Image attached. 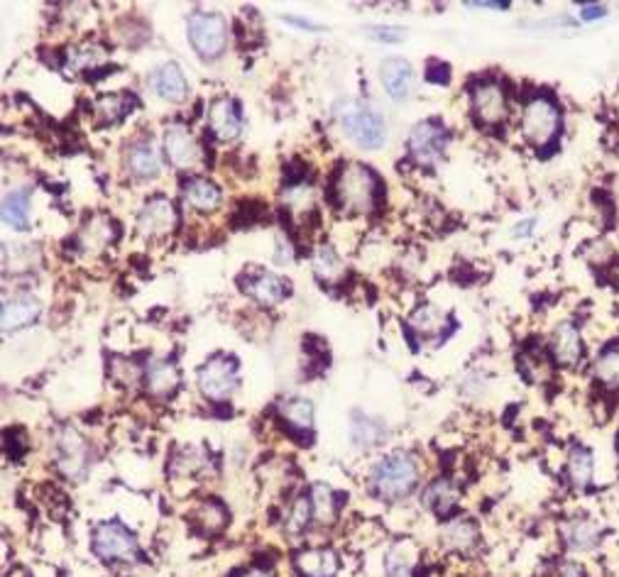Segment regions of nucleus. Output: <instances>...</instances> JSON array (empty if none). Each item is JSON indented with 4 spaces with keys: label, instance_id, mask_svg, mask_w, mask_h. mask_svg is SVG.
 Masks as SVG:
<instances>
[{
    "label": "nucleus",
    "instance_id": "f257e3e1",
    "mask_svg": "<svg viewBox=\"0 0 619 577\" xmlns=\"http://www.w3.org/2000/svg\"><path fill=\"white\" fill-rule=\"evenodd\" d=\"M333 113H336V120L343 127V133L358 147H362V150L375 152V150H379L382 144L387 142V126H385V120L372 108L365 106L362 101H355V98L338 101L336 108H333Z\"/></svg>",
    "mask_w": 619,
    "mask_h": 577
},
{
    "label": "nucleus",
    "instance_id": "f03ea898",
    "mask_svg": "<svg viewBox=\"0 0 619 577\" xmlns=\"http://www.w3.org/2000/svg\"><path fill=\"white\" fill-rule=\"evenodd\" d=\"M333 191L343 211L370 213L378 203L379 179L365 164H346L333 183Z\"/></svg>",
    "mask_w": 619,
    "mask_h": 577
},
{
    "label": "nucleus",
    "instance_id": "7ed1b4c3",
    "mask_svg": "<svg viewBox=\"0 0 619 577\" xmlns=\"http://www.w3.org/2000/svg\"><path fill=\"white\" fill-rule=\"evenodd\" d=\"M419 482V465L409 452H392L372 470V487L382 500H404Z\"/></svg>",
    "mask_w": 619,
    "mask_h": 577
},
{
    "label": "nucleus",
    "instance_id": "20e7f679",
    "mask_svg": "<svg viewBox=\"0 0 619 577\" xmlns=\"http://www.w3.org/2000/svg\"><path fill=\"white\" fill-rule=\"evenodd\" d=\"M558 126H561V113H558V106L553 103L551 98L536 96L524 106L522 135L533 147L551 144L553 137L558 135Z\"/></svg>",
    "mask_w": 619,
    "mask_h": 577
},
{
    "label": "nucleus",
    "instance_id": "39448f33",
    "mask_svg": "<svg viewBox=\"0 0 619 577\" xmlns=\"http://www.w3.org/2000/svg\"><path fill=\"white\" fill-rule=\"evenodd\" d=\"M94 553L106 563H133L137 558V540L120 524H101L94 529Z\"/></svg>",
    "mask_w": 619,
    "mask_h": 577
},
{
    "label": "nucleus",
    "instance_id": "423d86ee",
    "mask_svg": "<svg viewBox=\"0 0 619 577\" xmlns=\"http://www.w3.org/2000/svg\"><path fill=\"white\" fill-rule=\"evenodd\" d=\"M189 39L204 59H216L225 49L228 29L218 12H194L189 22Z\"/></svg>",
    "mask_w": 619,
    "mask_h": 577
},
{
    "label": "nucleus",
    "instance_id": "0eeeda50",
    "mask_svg": "<svg viewBox=\"0 0 619 577\" xmlns=\"http://www.w3.org/2000/svg\"><path fill=\"white\" fill-rule=\"evenodd\" d=\"M235 385H238L235 365L228 357H213L199 370V386H201L206 399L223 402V399H228L232 394Z\"/></svg>",
    "mask_w": 619,
    "mask_h": 577
},
{
    "label": "nucleus",
    "instance_id": "6e6552de",
    "mask_svg": "<svg viewBox=\"0 0 619 577\" xmlns=\"http://www.w3.org/2000/svg\"><path fill=\"white\" fill-rule=\"evenodd\" d=\"M473 113L485 127H497L507 116V98L497 81H480L473 86Z\"/></svg>",
    "mask_w": 619,
    "mask_h": 577
},
{
    "label": "nucleus",
    "instance_id": "1a4fd4ad",
    "mask_svg": "<svg viewBox=\"0 0 619 577\" xmlns=\"http://www.w3.org/2000/svg\"><path fill=\"white\" fill-rule=\"evenodd\" d=\"M57 462L59 470L69 480H81L88 467V445L77 428H64L57 438Z\"/></svg>",
    "mask_w": 619,
    "mask_h": 577
},
{
    "label": "nucleus",
    "instance_id": "9d476101",
    "mask_svg": "<svg viewBox=\"0 0 619 577\" xmlns=\"http://www.w3.org/2000/svg\"><path fill=\"white\" fill-rule=\"evenodd\" d=\"M445 140H448V135H445L444 126H438L434 120H426V123H419L411 130V135H409V152H411V157L421 167L424 164L428 167V164H436L444 157Z\"/></svg>",
    "mask_w": 619,
    "mask_h": 577
},
{
    "label": "nucleus",
    "instance_id": "9b49d317",
    "mask_svg": "<svg viewBox=\"0 0 619 577\" xmlns=\"http://www.w3.org/2000/svg\"><path fill=\"white\" fill-rule=\"evenodd\" d=\"M176 225V211L169 199L157 196L143 206L140 218H137V228L145 238H162L167 232L175 231Z\"/></svg>",
    "mask_w": 619,
    "mask_h": 577
},
{
    "label": "nucleus",
    "instance_id": "f8f14e48",
    "mask_svg": "<svg viewBox=\"0 0 619 577\" xmlns=\"http://www.w3.org/2000/svg\"><path fill=\"white\" fill-rule=\"evenodd\" d=\"M165 152L179 169H191L201 162V150L186 126H169L165 133Z\"/></svg>",
    "mask_w": 619,
    "mask_h": 577
},
{
    "label": "nucleus",
    "instance_id": "ddd939ff",
    "mask_svg": "<svg viewBox=\"0 0 619 577\" xmlns=\"http://www.w3.org/2000/svg\"><path fill=\"white\" fill-rule=\"evenodd\" d=\"M379 78H382V86L389 93V98L395 101H404L411 93V86H414V71H411V64L404 61V59H385L382 67H379Z\"/></svg>",
    "mask_w": 619,
    "mask_h": 577
},
{
    "label": "nucleus",
    "instance_id": "4468645a",
    "mask_svg": "<svg viewBox=\"0 0 619 577\" xmlns=\"http://www.w3.org/2000/svg\"><path fill=\"white\" fill-rule=\"evenodd\" d=\"M150 86L157 96L165 98L169 103H182L186 98V78L182 74V69L176 64H165V67L155 69L150 74Z\"/></svg>",
    "mask_w": 619,
    "mask_h": 577
},
{
    "label": "nucleus",
    "instance_id": "2eb2a0df",
    "mask_svg": "<svg viewBox=\"0 0 619 577\" xmlns=\"http://www.w3.org/2000/svg\"><path fill=\"white\" fill-rule=\"evenodd\" d=\"M245 291H248L257 304H262V306H274V304H280L281 298L289 294V284L284 280H280L277 274L257 272V274H250V277H248Z\"/></svg>",
    "mask_w": 619,
    "mask_h": 577
},
{
    "label": "nucleus",
    "instance_id": "dca6fc26",
    "mask_svg": "<svg viewBox=\"0 0 619 577\" xmlns=\"http://www.w3.org/2000/svg\"><path fill=\"white\" fill-rule=\"evenodd\" d=\"M551 350L558 365L563 367L578 365L582 357V340H581V333H578V328L573 326V323H561V326L556 328V333H553Z\"/></svg>",
    "mask_w": 619,
    "mask_h": 577
},
{
    "label": "nucleus",
    "instance_id": "f3484780",
    "mask_svg": "<svg viewBox=\"0 0 619 577\" xmlns=\"http://www.w3.org/2000/svg\"><path fill=\"white\" fill-rule=\"evenodd\" d=\"M208 127L213 130V135L218 140H225V142L240 135V116H238V110L228 98L213 103L211 110H208Z\"/></svg>",
    "mask_w": 619,
    "mask_h": 577
},
{
    "label": "nucleus",
    "instance_id": "a211bd4d",
    "mask_svg": "<svg viewBox=\"0 0 619 577\" xmlns=\"http://www.w3.org/2000/svg\"><path fill=\"white\" fill-rule=\"evenodd\" d=\"M42 313L37 298L32 297H15L12 301L3 304V330H20V328L29 326L32 321H37Z\"/></svg>",
    "mask_w": 619,
    "mask_h": 577
},
{
    "label": "nucleus",
    "instance_id": "6ab92c4d",
    "mask_svg": "<svg viewBox=\"0 0 619 577\" xmlns=\"http://www.w3.org/2000/svg\"><path fill=\"white\" fill-rule=\"evenodd\" d=\"M297 568L304 577H333L338 573V556L329 549L301 550L297 556Z\"/></svg>",
    "mask_w": 619,
    "mask_h": 577
},
{
    "label": "nucleus",
    "instance_id": "aec40b11",
    "mask_svg": "<svg viewBox=\"0 0 619 577\" xmlns=\"http://www.w3.org/2000/svg\"><path fill=\"white\" fill-rule=\"evenodd\" d=\"M182 193H184L186 206H191L196 211H213L218 203H221V191L218 186L211 183L208 179H201V176H191L182 183Z\"/></svg>",
    "mask_w": 619,
    "mask_h": 577
},
{
    "label": "nucleus",
    "instance_id": "412c9836",
    "mask_svg": "<svg viewBox=\"0 0 619 577\" xmlns=\"http://www.w3.org/2000/svg\"><path fill=\"white\" fill-rule=\"evenodd\" d=\"M477 526L470 519H455L448 521L441 529V543L448 550H470L477 546Z\"/></svg>",
    "mask_w": 619,
    "mask_h": 577
},
{
    "label": "nucleus",
    "instance_id": "4be33fe9",
    "mask_svg": "<svg viewBox=\"0 0 619 577\" xmlns=\"http://www.w3.org/2000/svg\"><path fill=\"white\" fill-rule=\"evenodd\" d=\"M458 497H460V492H458V487H455L453 482L436 480L426 487L421 501H424L428 509L436 511L438 516H448V514L455 509Z\"/></svg>",
    "mask_w": 619,
    "mask_h": 577
},
{
    "label": "nucleus",
    "instance_id": "5701e85b",
    "mask_svg": "<svg viewBox=\"0 0 619 577\" xmlns=\"http://www.w3.org/2000/svg\"><path fill=\"white\" fill-rule=\"evenodd\" d=\"M563 539L575 550H590L600 543V526L592 519H575L563 526Z\"/></svg>",
    "mask_w": 619,
    "mask_h": 577
},
{
    "label": "nucleus",
    "instance_id": "b1692460",
    "mask_svg": "<svg viewBox=\"0 0 619 577\" xmlns=\"http://www.w3.org/2000/svg\"><path fill=\"white\" fill-rule=\"evenodd\" d=\"M145 379L147 389H150L152 394L169 396L176 389V385H179V372H176V367L172 365V362L159 360V362H152V365L147 367Z\"/></svg>",
    "mask_w": 619,
    "mask_h": 577
},
{
    "label": "nucleus",
    "instance_id": "393cba45",
    "mask_svg": "<svg viewBox=\"0 0 619 577\" xmlns=\"http://www.w3.org/2000/svg\"><path fill=\"white\" fill-rule=\"evenodd\" d=\"M3 221L12 225L15 231H28L29 228V193L25 189H18L5 196L3 201Z\"/></svg>",
    "mask_w": 619,
    "mask_h": 577
},
{
    "label": "nucleus",
    "instance_id": "a878e982",
    "mask_svg": "<svg viewBox=\"0 0 619 577\" xmlns=\"http://www.w3.org/2000/svg\"><path fill=\"white\" fill-rule=\"evenodd\" d=\"M127 164L140 179H152L159 174V154L150 142H137L127 154Z\"/></svg>",
    "mask_w": 619,
    "mask_h": 577
},
{
    "label": "nucleus",
    "instance_id": "bb28decb",
    "mask_svg": "<svg viewBox=\"0 0 619 577\" xmlns=\"http://www.w3.org/2000/svg\"><path fill=\"white\" fill-rule=\"evenodd\" d=\"M568 480H571L573 487H588L592 480V470H595V460H592V452L588 448H581L575 445L571 452H568Z\"/></svg>",
    "mask_w": 619,
    "mask_h": 577
},
{
    "label": "nucleus",
    "instance_id": "cd10ccee",
    "mask_svg": "<svg viewBox=\"0 0 619 577\" xmlns=\"http://www.w3.org/2000/svg\"><path fill=\"white\" fill-rule=\"evenodd\" d=\"M595 377L600 379V385L617 389L619 386V343H612L602 350L595 360Z\"/></svg>",
    "mask_w": 619,
    "mask_h": 577
},
{
    "label": "nucleus",
    "instance_id": "c85d7f7f",
    "mask_svg": "<svg viewBox=\"0 0 619 577\" xmlns=\"http://www.w3.org/2000/svg\"><path fill=\"white\" fill-rule=\"evenodd\" d=\"M311 514L319 524H333L336 521V501H333V492L326 484H314L311 487Z\"/></svg>",
    "mask_w": 619,
    "mask_h": 577
},
{
    "label": "nucleus",
    "instance_id": "c756f323",
    "mask_svg": "<svg viewBox=\"0 0 619 577\" xmlns=\"http://www.w3.org/2000/svg\"><path fill=\"white\" fill-rule=\"evenodd\" d=\"M281 416L287 419V424H291L294 428H301V431H309L314 426V406L306 399H287L280 404Z\"/></svg>",
    "mask_w": 619,
    "mask_h": 577
},
{
    "label": "nucleus",
    "instance_id": "7c9ffc66",
    "mask_svg": "<svg viewBox=\"0 0 619 577\" xmlns=\"http://www.w3.org/2000/svg\"><path fill=\"white\" fill-rule=\"evenodd\" d=\"M314 272L321 281H336L343 274V264L336 257V252L330 250L329 245H323L314 252Z\"/></svg>",
    "mask_w": 619,
    "mask_h": 577
},
{
    "label": "nucleus",
    "instance_id": "2f4dec72",
    "mask_svg": "<svg viewBox=\"0 0 619 577\" xmlns=\"http://www.w3.org/2000/svg\"><path fill=\"white\" fill-rule=\"evenodd\" d=\"M130 106H133V98L120 96V93H113V96H103L96 103L98 123H103V126H108V123H116V120H120V118L126 116L127 108Z\"/></svg>",
    "mask_w": 619,
    "mask_h": 577
},
{
    "label": "nucleus",
    "instance_id": "473e14b6",
    "mask_svg": "<svg viewBox=\"0 0 619 577\" xmlns=\"http://www.w3.org/2000/svg\"><path fill=\"white\" fill-rule=\"evenodd\" d=\"M444 323H445V313L444 311H438L436 306H431V304L416 308V313L411 316V321H409V326L414 328V330H419V333H424V336H434V333H438V330L444 328Z\"/></svg>",
    "mask_w": 619,
    "mask_h": 577
},
{
    "label": "nucleus",
    "instance_id": "72a5a7b5",
    "mask_svg": "<svg viewBox=\"0 0 619 577\" xmlns=\"http://www.w3.org/2000/svg\"><path fill=\"white\" fill-rule=\"evenodd\" d=\"M519 370L532 385H542L543 379H549V375H551L549 360L542 353H524L522 360H519Z\"/></svg>",
    "mask_w": 619,
    "mask_h": 577
},
{
    "label": "nucleus",
    "instance_id": "f704fd0d",
    "mask_svg": "<svg viewBox=\"0 0 619 577\" xmlns=\"http://www.w3.org/2000/svg\"><path fill=\"white\" fill-rule=\"evenodd\" d=\"M194 524H201V529H204L206 533L223 529V524H225V509H223L218 501H204V504L196 509Z\"/></svg>",
    "mask_w": 619,
    "mask_h": 577
},
{
    "label": "nucleus",
    "instance_id": "c9c22d12",
    "mask_svg": "<svg viewBox=\"0 0 619 577\" xmlns=\"http://www.w3.org/2000/svg\"><path fill=\"white\" fill-rule=\"evenodd\" d=\"M106 49L103 47H84V49H74L69 59H71V67L74 69H94L98 64L106 61Z\"/></svg>",
    "mask_w": 619,
    "mask_h": 577
},
{
    "label": "nucleus",
    "instance_id": "e433bc0d",
    "mask_svg": "<svg viewBox=\"0 0 619 577\" xmlns=\"http://www.w3.org/2000/svg\"><path fill=\"white\" fill-rule=\"evenodd\" d=\"M385 568H387V575L392 577H399V575H404V573H409V568H411V558H409V553L404 550V546H397V549L389 550L387 560H385Z\"/></svg>",
    "mask_w": 619,
    "mask_h": 577
},
{
    "label": "nucleus",
    "instance_id": "4c0bfd02",
    "mask_svg": "<svg viewBox=\"0 0 619 577\" xmlns=\"http://www.w3.org/2000/svg\"><path fill=\"white\" fill-rule=\"evenodd\" d=\"M311 516V500L301 497V500L294 501L291 507V516H289V531H301L306 524H309Z\"/></svg>",
    "mask_w": 619,
    "mask_h": 577
},
{
    "label": "nucleus",
    "instance_id": "58836bf2",
    "mask_svg": "<svg viewBox=\"0 0 619 577\" xmlns=\"http://www.w3.org/2000/svg\"><path fill=\"white\" fill-rule=\"evenodd\" d=\"M379 438V428L372 421H358L353 424V441L358 445H375Z\"/></svg>",
    "mask_w": 619,
    "mask_h": 577
},
{
    "label": "nucleus",
    "instance_id": "ea45409f",
    "mask_svg": "<svg viewBox=\"0 0 619 577\" xmlns=\"http://www.w3.org/2000/svg\"><path fill=\"white\" fill-rule=\"evenodd\" d=\"M365 35L379 42H402L404 39V29L399 28H368Z\"/></svg>",
    "mask_w": 619,
    "mask_h": 577
},
{
    "label": "nucleus",
    "instance_id": "a19ab883",
    "mask_svg": "<svg viewBox=\"0 0 619 577\" xmlns=\"http://www.w3.org/2000/svg\"><path fill=\"white\" fill-rule=\"evenodd\" d=\"M607 15V10L602 8V5H581V18L582 20H600Z\"/></svg>",
    "mask_w": 619,
    "mask_h": 577
},
{
    "label": "nucleus",
    "instance_id": "79ce46f5",
    "mask_svg": "<svg viewBox=\"0 0 619 577\" xmlns=\"http://www.w3.org/2000/svg\"><path fill=\"white\" fill-rule=\"evenodd\" d=\"M561 577H585V573L575 563H566L561 568Z\"/></svg>",
    "mask_w": 619,
    "mask_h": 577
},
{
    "label": "nucleus",
    "instance_id": "37998d69",
    "mask_svg": "<svg viewBox=\"0 0 619 577\" xmlns=\"http://www.w3.org/2000/svg\"><path fill=\"white\" fill-rule=\"evenodd\" d=\"M470 8H493V10H504L507 3H468Z\"/></svg>",
    "mask_w": 619,
    "mask_h": 577
},
{
    "label": "nucleus",
    "instance_id": "c03bdc74",
    "mask_svg": "<svg viewBox=\"0 0 619 577\" xmlns=\"http://www.w3.org/2000/svg\"><path fill=\"white\" fill-rule=\"evenodd\" d=\"M242 577H272V575H267V573H260V570H252V573H248V575H242Z\"/></svg>",
    "mask_w": 619,
    "mask_h": 577
},
{
    "label": "nucleus",
    "instance_id": "a18cd8bd",
    "mask_svg": "<svg viewBox=\"0 0 619 577\" xmlns=\"http://www.w3.org/2000/svg\"><path fill=\"white\" fill-rule=\"evenodd\" d=\"M617 441H619V435H617ZM617 445H619V443H617Z\"/></svg>",
    "mask_w": 619,
    "mask_h": 577
}]
</instances>
